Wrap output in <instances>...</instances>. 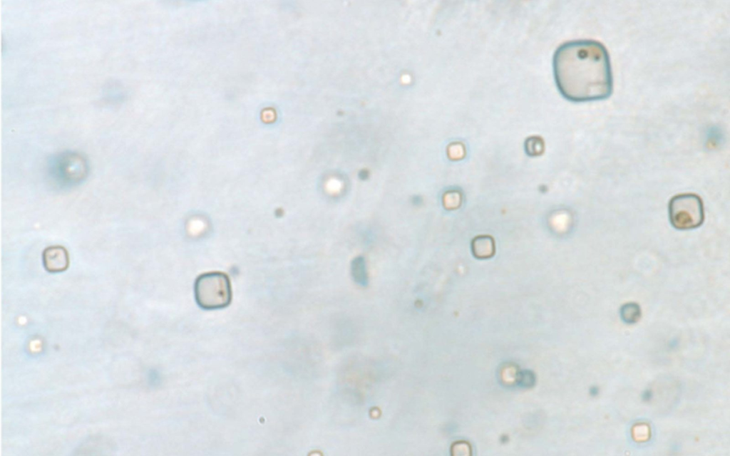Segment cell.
I'll use <instances>...</instances> for the list:
<instances>
[{
  "label": "cell",
  "instance_id": "obj_1",
  "mask_svg": "<svg viewBox=\"0 0 730 456\" xmlns=\"http://www.w3.org/2000/svg\"><path fill=\"white\" fill-rule=\"evenodd\" d=\"M552 68L557 88L568 100H600L612 93L610 55L598 41L580 39L563 43L555 51Z\"/></svg>",
  "mask_w": 730,
  "mask_h": 456
},
{
  "label": "cell",
  "instance_id": "obj_5",
  "mask_svg": "<svg viewBox=\"0 0 730 456\" xmlns=\"http://www.w3.org/2000/svg\"><path fill=\"white\" fill-rule=\"evenodd\" d=\"M42 259L45 269L51 273L63 271L69 264L68 251L59 245L46 248L43 252Z\"/></svg>",
  "mask_w": 730,
  "mask_h": 456
},
{
  "label": "cell",
  "instance_id": "obj_4",
  "mask_svg": "<svg viewBox=\"0 0 730 456\" xmlns=\"http://www.w3.org/2000/svg\"><path fill=\"white\" fill-rule=\"evenodd\" d=\"M668 210L671 224L679 230L696 229L704 220L702 200L694 193L674 196L669 202Z\"/></svg>",
  "mask_w": 730,
  "mask_h": 456
},
{
  "label": "cell",
  "instance_id": "obj_2",
  "mask_svg": "<svg viewBox=\"0 0 730 456\" xmlns=\"http://www.w3.org/2000/svg\"><path fill=\"white\" fill-rule=\"evenodd\" d=\"M194 294L197 305L205 310L226 308L232 301L231 284L228 276L221 271L200 275L195 280Z\"/></svg>",
  "mask_w": 730,
  "mask_h": 456
},
{
  "label": "cell",
  "instance_id": "obj_7",
  "mask_svg": "<svg viewBox=\"0 0 730 456\" xmlns=\"http://www.w3.org/2000/svg\"><path fill=\"white\" fill-rule=\"evenodd\" d=\"M621 318L627 323L637 322L641 315L640 308L636 303L624 304L620 309Z\"/></svg>",
  "mask_w": 730,
  "mask_h": 456
},
{
  "label": "cell",
  "instance_id": "obj_6",
  "mask_svg": "<svg viewBox=\"0 0 730 456\" xmlns=\"http://www.w3.org/2000/svg\"><path fill=\"white\" fill-rule=\"evenodd\" d=\"M473 252L478 258H487L493 254V242L486 236L478 237L473 242Z\"/></svg>",
  "mask_w": 730,
  "mask_h": 456
},
{
  "label": "cell",
  "instance_id": "obj_3",
  "mask_svg": "<svg viewBox=\"0 0 730 456\" xmlns=\"http://www.w3.org/2000/svg\"><path fill=\"white\" fill-rule=\"evenodd\" d=\"M86 158L79 152L65 151L53 155L48 162V176L53 184L69 188L82 183L88 175Z\"/></svg>",
  "mask_w": 730,
  "mask_h": 456
}]
</instances>
